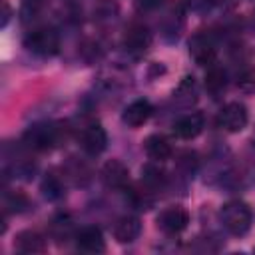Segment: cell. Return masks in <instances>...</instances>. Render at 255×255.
<instances>
[{"instance_id":"19","label":"cell","mask_w":255,"mask_h":255,"mask_svg":"<svg viewBox=\"0 0 255 255\" xmlns=\"http://www.w3.org/2000/svg\"><path fill=\"white\" fill-rule=\"evenodd\" d=\"M42 189H44L46 197H50V199H56V197H60V195L64 193V185H62V181H60L54 173L46 175V179H44V183H42Z\"/></svg>"},{"instance_id":"16","label":"cell","mask_w":255,"mask_h":255,"mask_svg":"<svg viewBox=\"0 0 255 255\" xmlns=\"http://www.w3.org/2000/svg\"><path fill=\"white\" fill-rule=\"evenodd\" d=\"M141 181H143L149 189H157V187L163 185V181H165V173H163L157 165L147 163V165L141 169Z\"/></svg>"},{"instance_id":"5","label":"cell","mask_w":255,"mask_h":255,"mask_svg":"<svg viewBox=\"0 0 255 255\" xmlns=\"http://www.w3.org/2000/svg\"><path fill=\"white\" fill-rule=\"evenodd\" d=\"M189 223V213L187 209H183L181 205H171L165 207L159 215H157V227L167 233V235H177L181 233Z\"/></svg>"},{"instance_id":"15","label":"cell","mask_w":255,"mask_h":255,"mask_svg":"<svg viewBox=\"0 0 255 255\" xmlns=\"http://www.w3.org/2000/svg\"><path fill=\"white\" fill-rule=\"evenodd\" d=\"M14 247L20 251V253H42L46 249V241L44 237L38 233V231H32V229H26V231H20L14 239Z\"/></svg>"},{"instance_id":"3","label":"cell","mask_w":255,"mask_h":255,"mask_svg":"<svg viewBox=\"0 0 255 255\" xmlns=\"http://www.w3.org/2000/svg\"><path fill=\"white\" fill-rule=\"evenodd\" d=\"M247 120H249V114L241 102H229L217 114V126L231 133L241 131L247 126Z\"/></svg>"},{"instance_id":"17","label":"cell","mask_w":255,"mask_h":255,"mask_svg":"<svg viewBox=\"0 0 255 255\" xmlns=\"http://www.w3.org/2000/svg\"><path fill=\"white\" fill-rule=\"evenodd\" d=\"M205 88L211 92V94H219L223 88H225V72L221 68H215L211 66L207 70V76H205Z\"/></svg>"},{"instance_id":"13","label":"cell","mask_w":255,"mask_h":255,"mask_svg":"<svg viewBox=\"0 0 255 255\" xmlns=\"http://www.w3.org/2000/svg\"><path fill=\"white\" fill-rule=\"evenodd\" d=\"M203 131V116L201 114H187L173 124V133L181 139H193Z\"/></svg>"},{"instance_id":"6","label":"cell","mask_w":255,"mask_h":255,"mask_svg":"<svg viewBox=\"0 0 255 255\" xmlns=\"http://www.w3.org/2000/svg\"><path fill=\"white\" fill-rule=\"evenodd\" d=\"M151 44V34L147 30V26L139 24V22H133L128 26L126 34H124V46L129 54L133 56H141Z\"/></svg>"},{"instance_id":"21","label":"cell","mask_w":255,"mask_h":255,"mask_svg":"<svg viewBox=\"0 0 255 255\" xmlns=\"http://www.w3.org/2000/svg\"><path fill=\"white\" fill-rule=\"evenodd\" d=\"M42 6H44V0H24V4H22V20L28 22V20L36 18L40 14Z\"/></svg>"},{"instance_id":"14","label":"cell","mask_w":255,"mask_h":255,"mask_svg":"<svg viewBox=\"0 0 255 255\" xmlns=\"http://www.w3.org/2000/svg\"><path fill=\"white\" fill-rule=\"evenodd\" d=\"M143 149L147 153V157L151 161H165L171 157L173 149H171V143L167 141V137L159 135V133H153V135H147L145 141H143Z\"/></svg>"},{"instance_id":"7","label":"cell","mask_w":255,"mask_h":255,"mask_svg":"<svg viewBox=\"0 0 255 255\" xmlns=\"http://www.w3.org/2000/svg\"><path fill=\"white\" fill-rule=\"evenodd\" d=\"M102 179L108 187L126 189L129 185V169L120 159H110L102 167Z\"/></svg>"},{"instance_id":"1","label":"cell","mask_w":255,"mask_h":255,"mask_svg":"<svg viewBox=\"0 0 255 255\" xmlns=\"http://www.w3.org/2000/svg\"><path fill=\"white\" fill-rule=\"evenodd\" d=\"M219 217H221L223 227L235 237L245 235L251 229V223H253L251 207L245 201H239V199H231V201L223 203V207L219 211Z\"/></svg>"},{"instance_id":"8","label":"cell","mask_w":255,"mask_h":255,"mask_svg":"<svg viewBox=\"0 0 255 255\" xmlns=\"http://www.w3.org/2000/svg\"><path fill=\"white\" fill-rule=\"evenodd\" d=\"M189 54L199 66H211L215 62V46L205 34H195L189 40Z\"/></svg>"},{"instance_id":"9","label":"cell","mask_w":255,"mask_h":255,"mask_svg":"<svg viewBox=\"0 0 255 255\" xmlns=\"http://www.w3.org/2000/svg\"><path fill=\"white\" fill-rule=\"evenodd\" d=\"M80 145L90 155L102 153L106 149V145H108V133H106V129L102 126H98V124L88 126L82 131V135H80Z\"/></svg>"},{"instance_id":"20","label":"cell","mask_w":255,"mask_h":255,"mask_svg":"<svg viewBox=\"0 0 255 255\" xmlns=\"http://www.w3.org/2000/svg\"><path fill=\"white\" fill-rule=\"evenodd\" d=\"M52 233H54L58 239L68 237V235L72 233V219L66 217V215H60L58 219H54V221H52Z\"/></svg>"},{"instance_id":"10","label":"cell","mask_w":255,"mask_h":255,"mask_svg":"<svg viewBox=\"0 0 255 255\" xmlns=\"http://www.w3.org/2000/svg\"><path fill=\"white\" fill-rule=\"evenodd\" d=\"M76 245L80 251L84 253H104L106 251V241H104V235L98 227L94 225H88V227H82L78 233H76Z\"/></svg>"},{"instance_id":"2","label":"cell","mask_w":255,"mask_h":255,"mask_svg":"<svg viewBox=\"0 0 255 255\" xmlns=\"http://www.w3.org/2000/svg\"><path fill=\"white\" fill-rule=\"evenodd\" d=\"M24 46L36 54V56H56L58 50H60V36L54 28L50 26H42V28H36L32 30L26 38H24Z\"/></svg>"},{"instance_id":"18","label":"cell","mask_w":255,"mask_h":255,"mask_svg":"<svg viewBox=\"0 0 255 255\" xmlns=\"http://www.w3.org/2000/svg\"><path fill=\"white\" fill-rule=\"evenodd\" d=\"M4 207L6 211H24L28 207V197L22 191H10L4 195Z\"/></svg>"},{"instance_id":"12","label":"cell","mask_w":255,"mask_h":255,"mask_svg":"<svg viewBox=\"0 0 255 255\" xmlns=\"http://www.w3.org/2000/svg\"><path fill=\"white\" fill-rule=\"evenodd\" d=\"M151 112H153V108H151V104H149L147 100H135V102H131V104L124 110L122 120H124V124H128L129 128H139V126H143V124L149 120Z\"/></svg>"},{"instance_id":"23","label":"cell","mask_w":255,"mask_h":255,"mask_svg":"<svg viewBox=\"0 0 255 255\" xmlns=\"http://www.w3.org/2000/svg\"><path fill=\"white\" fill-rule=\"evenodd\" d=\"M2 6H4V20H2V26L8 24V18H10V6H8V0H2Z\"/></svg>"},{"instance_id":"11","label":"cell","mask_w":255,"mask_h":255,"mask_svg":"<svg viewBox=\"0 0 255 255\" xmlns=\"http://www.w3.org/2000/svg\"><path fill=\"white\" fill-rule=\"evenodd\" d=\"M141 233V221L135 215H124L114 225V237L118 243H131Z\"/></svg>"},{"instance_id":"4","label":"cell","mask_w":255,"mask_h":255,"mask_svg":"<svg viewBox=\"0 0 255 255\" xmlns=\"http://www.w3.org/2000/svg\"><path fill=\"white\" fill-rule=\"evenodd\" d=\"M24 143L30 149L46 151L54 143H58V128H54L52 124H36L24 133Z\"/></svg>"},{"instance_id":"22","label":"cell","mask_w":255,"mask_h":255,"mask_svg":"<svg viewBox=\"0 0 255 255\" xmlns=\"http://www.w3.org/2000/svg\"><path fill=\"white\" fill-rule=\"evenodd\" d=\"M161 2H163V0H137L139 8H143V10H151V8H157Z\"/></svg>"}]
</instances>
